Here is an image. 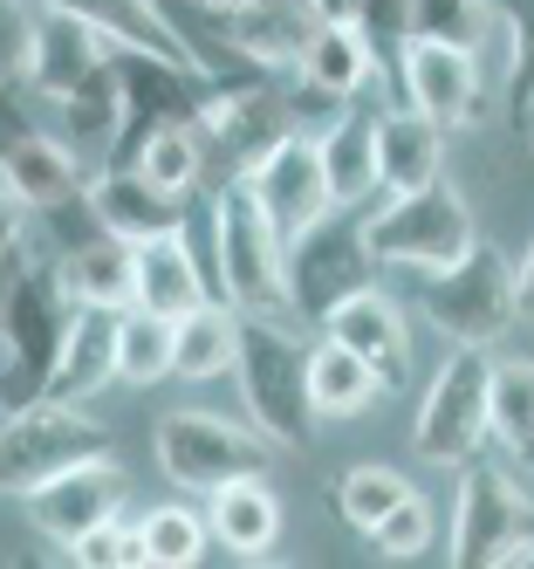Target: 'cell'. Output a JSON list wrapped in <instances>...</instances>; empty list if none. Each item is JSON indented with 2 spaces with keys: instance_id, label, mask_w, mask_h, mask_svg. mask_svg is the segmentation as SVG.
<instances>
[{
  "instance_id": "1",
  "label": "cell",
  "mask_w": 534,
  "mask_h": 569,
  "mask_svg": "<svg viewBox=\"0 0 534 569\" xmlns=\"http://www.w3.org/2000/svg\"><path fill=\"white\" fill-rule=\"evenodd\" d=\"M69 322H75V296L62 261H21L0 289V412L49 398Z\"/></svg>"
},
{
  "instance_id": "2",
  "label": "cell",
  "mask_w": 534,
  "mask_h": 569,
  "mask_svg": "<svg viewBox=\"0 0 534 569\" xmlns=\"http://www.w3.org/2000/svg\"><path fill=\"white\" fill-rule=\"evenodd\" d=\"M309 350L281 316H246L240 322V363L233 385L246 405V426L268 432L281 453H302L315 439V398H309Z\"/></svg>"
},
{
  "instance_id": "3",
  "label": "cell",
  "mask_w": 534,
  "mask_h": 569,
  "mask_svg": "<svg viewBox=\"0 0 534 569\" xmlns=\"http://www.w3.org/2000/svg\"><path fill=\"white\" fill-rule=\"evenodd\" d=\"M213 274L240 316L288 309V240L268 220L261 192L246 186V172L220 179V199H213Z\"/></svg>"
},
{
  "instance_id": "4",
  "label": "cell",
  "mask_w": 534,
  "mask_h": 569,
  "mask_svg": "<svg viewBox=\"0 0 534 569\" xmlns=\"http://www.w3.org/2000/svg\"><path fill=\"white\" fill-rule=\"evenodd\" d=\"M419 309L432 316V330H445L452 343H473V350H493L514 322L527 316L521 309V268L473 240V248L452 261V268H432L419 274Z\"/></svg>"
},
{
  "instance_id": "5",
  "label": "cell",
  "mask_w": 534,
  "mask_h": 569,
  "mask_svg": "<svg viewBox=\"0 0 534 569\" xmlns=\"http://www.w3.org/2000/svg\"><path fill=\"white\" fill-rule=\"evenodd\" d=\"M460 569H527L534 556V501L514 487L507 467L466 460L460 495H452V549Z\"/></svg>"
},
{
  "instance_id": "6",
  "label": "cell",
  "mask_w": 534,
  "mask_h": 569,
  "mask_svg": "<svg viewBox=\"0 0 534 569\" xmlns=\"http://www.w3.org/2000/svg\"><path fill=\"white\" fill-rule=\"evenodd\" d=\"M493 378H501V363L486 350L473 343L452 350V363L432 378L419 419H411V453L425 467H466L493 439Z\"/></svg>"
},
{
  "instance_id": "7",
  "label": "cell",
  "mask_w": 534,
  "mask_h": 569,
  "mask_svg": "<svg viewBox=\"0 0 534 569\" xmlns=\"http://www.w3.org/2000/svg\"><path fill=\"white\" fill-rule=\"evenodd\" d=\"M97 453H110V432L97 419H82V405L28 398L14 412H0V495H14V501Z\"/></svg>"
},
{
  "instance_id": "8",
  "label": "cell",
  "mask_w": 534,
  "mask_h": 569,
  "mask_svg": "<svg viewBox=\"0 0 534 569\" xmlns=\"http://www.w3.org/2000/svg\"><path fill=\"white\" fill-rule=\"evenodd\" d=\"M370 248H377L384 268H404V274H432V268H452L466 248H473V213L466 199L452 192L445 179L425 186V192H391L377 213L363 220Z\"/></svg>"
},
{
  "instance_id": "9",
  "label": "cell",
  "mask_w": 534,
  "mask_h": 569,
  "mask_svg": "<svg viewBox=\"0 0 534 569\" xmlns=\"http://www.w3.org/2000/svg\"><path fill=\"white\" fill-rule=\"evenodd\" d=\"M377 248H370L363 220H350V207L322 213L309 233L288 240V309H302L309 322H322L343 296L370 289L377 281Z\"/></svg>"
},
{
  "instance_id": "10",
  "label": "cell",
  "mask_w": 534,
  "mask_h": 569,
  "mask_svg": "<svg viewBox=\"0 0 534 569\" xmlns=\"http://www.w3.org/2000/svg\"><path fill=\"white\" fill-rule=\"evenodd\" d=\"M268 460H274V439L254 432V426H233V419H213V412L158 419V467H164V480L192 487V495H213L226 480L268 473Z\"/></svg>"
},
{
  "instance_id": "11",
  "label": "cell",
  "mask_w": 534,
  "mask_h": 569,
  "mask_svg": "<svg viewBox=\"0 0 534 569\" xmlns=\"http://www.w3.org/2000/svg\"><path fill=\"white\" fill-rule=\"evenodd\" d=\"M397 97H404L411 110H425L439 131L480 124V117H486V69H480V49L411 34V49H404V62H397Z\"/></svg>"
},
{
  "instance_id": "12",
  "label": "cell",
  "mask_w": 534,
  "mask_h": 569,
  "mask_svg": "<svg viewBox=\"0 0 534 569\" xmlns=\"http://www.w3.org/2000/svg\"><path fill=\"white\" fill-rule=\"evenodd\" d=\"M131 42L123 28L97 21V14H82L69 8V0H41V28H34V69H28V90L34 97H75L82 83H90L97 69H110V56Z\"/></svg>"
},
{
  "instance_id": "13",
  "label": "cell",
  "mask_w": 534,
  "mask_h": 569,
  "mask_svg": "<svg viewBox=\"0 0 534 569\" xmlns=\"http://www.w3.org/2000/svg\"><path fill=\"white\" fill-rule=\"evenodd\" d=\"M246 186L261 192V207L268 220L281 227V240H295L309 233L322 213H336V192H329V172H322V144L315 131H295V138H281L254 172H246Z\"/></svg>"
},
{
  "instance_id": "14",
  "label": "cell",
  "mask_w": 534,
  "mask_h": 569,
  "mask_svg": "<svg viewBox=\"0 0 534 569\" xmlns=\"http://www.w3.org/2000/svg\"><path fill=\"white\" fill-rule=\"evenodd\" d=\"M21 508H28V521H34L56 549H69L75 536H90L97 521H117V508H123V480H117L110 453H97V460H82V467H69V473H56V480L28 487Z\"/></svg>"
},
{
  "instance_id": "15",
  "label": "cell",
  "mask_w": 534,
  "mask_h": 569,
  "mask_svg": "<svg viewBox=\"0 0 534 569\" xmlns=\"http://www.w3.org/2000/svg\"><path fill=\"white\" fill-rule=\"evenodd\" d=\"M322 337H336V343H350L363 363H377V378L391 385V391H404L411 385V337H404V309L370 281V289H356V296H343L336 309L322 316Z\"/></svg>"
},
{
  "instance_id": "16",
  "label": "cell",
  "mask_w": 534,
  "mask_h": 569,
  "mask_svg": "<svg viewBox=\"0 0 534 569\" xmlns=\"http://www.w3.org/2000/svg\"><path fill=\"white\" fill-rule=\"evenodd\" d=\"M302 76L322 90V97H336V103H356L370 83H397V69L384 62V49L370 42L363 28H322L309 21V49H302Z\"/></svg>"
},
{
  "instance_id": "17",
  "label": "cell",
  "mask_w": 534,
  "mask_h": 569,
  "mask_svg": "<svg viewBox=\"0 0 534 569\" xmlns=\"http://www.w3.org/2000/svg\"><path fill=\"white\" fill-rule=\"evenodd\" d=\"M103 385H117V309H103V302H75V322H69V337H62L49 398H62V405H90Z\"/></svg>"
},
{
  "instance_id": "18",
  "label": "cell",
  "mask_w": 534,
  "mask_h": 569,
  "mask_svg": "<svg viewBox=\"0 0 534 569\" xmlns=\"http://www.w3.org/2000/svg\"><path fill=\"white\" fill-rule=\"evenodd\" d=\"M205 521H213V542L226 556H240V562H261L281 542V501H274V487L261 473L213 487V495H205Z\"/></svg>"
},
{
  "instance_id": "19",
  "label": "cell",
  "mask_w": 534,
  "mask_h": 569,
  "mask_svg": "<svg viewBox=\"0 0 534 569\" xmlns=\"http://www.w3.org/2000/svg\"><path fill=\"white\" fill-rule=\"evenodd\" d=\"M90 199H97V213H103V227L117 233V240H158V233H179L185 227V199L179 192H158L151 179H138L131 166H103L97 172V186H90Z\"/></svg>"
},
{
  "instance_id": "20",
  "label": "cell",
  "mask_w": 534,
  "mask_h": 569,
  "mask_svg": "<svg viewBox=\"0 0 534 569\" xmlns=\"http://www.w3.org/2000/svg\"><path fill=\"white\" fill-rule=\"evenodd\" d=\"M439 158H445V131L425 110H411L404 97L391 110H377V172L384 192H425L439 186Z\"/></svg>"
},
{
  "instance_id": "21",
  "label": "cell",
  "mask_w": 534,
  "mask_h": 569,
  "mask_svg": "<svg viewBox=\"0 0 534 569\" xmlns=\"http://www.w3.org/2000/svg\"><path fill=\"white\" fill-rule=\"evenodd\" d=\"M138 302L158 309V316H192L199 302H213V281H205L199 254H192V233H158V240H138Z\"/></svg>"
},
{
  "instance_id": "22",
  "label": "cell",
  "mask_w": 534,
  "mask_h": 569,
  "mask_svg": "<svg viewBox=\"0 0 534 569\" xmlns=\"http://www.w3.org/2000/svg\"><path fill=\"white\" fill-rule=\"evenodd\" d=\"M56 110H62V138H69L75 158L90 151V158H103V166H117L123 131H131V90H123V76H117V56H110V69H97L90 83H82L75 97H62Z\"/></svg>"
},
{
  "instance_id": "23",
  "label": "cell",
  "mask_w": 534,
  "mask_h": 569,
  "mask_svg": "<svg viewBox=\"0 0 534 569\" xmlns=\"http://www.w3.org/2000/svg\"><path fill=\"white\" fill-rule=\"evenodd\" d=\"M322 144V172H329V192H336V207H356V199L384 192V172H377V117L370 110H336L329 124L315 131Z\"/></svg>"
},
{
  "instance_id": "24",
  "label": "cell",
  "mask_w": 534,
  "mask_h": 569,
  "mask_svg": "<svg viewBox=\"0 0 534 569\" xmlns=\"http://www.w3.org/2000/svg\"><path fill=\"white\" fill-rule=\"evenodd\" d=\"M117 166H131V172L151 179L158 192H179V199H185V192L205 179V138H199L192 117H164V124H144L131 144H123Z\"/></svg>"
},
{
  "instance_id": "25",
  "label": "cell",
  "mask_w": 534,
  "mask_h": 569,
  "mask_svg": "<svg viewBox=\"0 0 534 569\" xmlns=\"http://www.w3.org/2000/svg\"><path fill=\"white\" fill-rule=\"evenodd\" d=\"M0 186H8L28 213H49L56 199L82 192V158L69 151V138H49L34 131L28 144H14L8 158H0Z\"/></svg>"
},
{
  "instance_id": "26",
  "label": "cell",
  "mask_w": 534,
  "mask_h": 569,
  "mask_svg": "<svg viewBox=\"0 0 534 569\" xmlns=\"http://www.w3.org/2000/svg\"><path fill=\"white\" fill-rule=\"evenodd\" d=\"M391 385L377 378V363H363L350 343H336V337H322L315 350H309V398H315V419H356V412H370Z\"/></svg>"
},
{
  "instance_id": "27",
  "label": "cell",
  "mask_w": 534,
  "mask_h": 569,
  "mask_svg": "<svg viewBox=\"0 0 534 569\" xmlns=\"http://www.w3.org/2000/svg\"><path fill=\"white\" fill-rule=\"evenodd\" d=\"M164 378H179V322L144 302L117 309V385L151 391Z\"/></svg>"
},
{
  "instance_id": "28",
  "label": "cell",
  "mask_w": 534,
  "mask_h": 569,
  "mask_svg": "<svg viewBox=\"0 0 534 569\" xmlns=\"http://www.w3.org/2000/svg\"><path fill=\"white\" fill-rule=\"evenodd\" d=\"M62 274H69V296L75 302H103V309H131L138 302V248H131V240H117V233L62 254Z\"/></svg>"
},
{
  "instance_id": "29",
  "label": "cell",
  "mask_w": 534,
  "mask_h": 569,
  "mask_svg": "<svg viewBox=\"0 0 534 569\" xmlns=\"http://www.w3.org/2000/svg\"><path fill=\"white\" fill-rule=\"evenodd\" d=\"M240 309L233 302H199L192 316H179V378L205 385V378H226L240 363Z\"/></svg>"
},
{
  "instance_id": "30",
  "label": "cell",
  "mask_w": 534,
  "mask_h": 569,
  "mask_svg": "<svg viewBox=\"0 0 534 569\" xmlns=\"http://www.w3.org/2000/svg\"><path fill=\"white\" fill-rule=\"evenodd\" d=\"M138 542H144L151 569H192L205 556V542H213V521H205L199 508H185V501H158L138 521Z\"/></svg>"
},
{
  "instance_id": "31",
  "label": "cell",
  "mask_w": 534,
  "mask_h": 569,
  "mask_svg": "<svg viewBox=\"0 0 534 569\" xmlns=\"http://www.w3.org/2000/svg\"><path fill=\"white\" fill-rule=\"evenodd\" d=\"M493 446L507 467L534 473V363H501L493 378Z\"/></svg>"
},
{
  "instance_id": "32",
  "label": "cell",
  "mask_w": 534,
  "mask_h": 569,
  "mask_svg": "<svg viewBox=\"0 0 534 569\" xmlns=\"http://www.w3.org/2000/svg\"><path fill=\"white\" fill-rule=\"evenodd\" d=\"M404 495H411V480H404L397 467L363 460V467H343V473H336V487H329V508H336L350 528H363V536H370V528H377Z\"/></svg>"
},
{
  "instance_id": "33",
  "label": "cell",
  "mask_w": 534,
  "mask_h": 569,
  "mask_svg": "<svg viewBox=\"0 0 534 569\" xmlns=\"http://www.w3.org/2000/svg\"><path fill=\"white\" fill-rule=\"evenodd\" d=\"M501 14V42H507V103L534 110V0H493Z\"/></svg>"
},
{
  "instance_id": "34",
  "label": "cell",
  "mask_w": 534,
  "mask_h": 569,
  "mask_svg": "<svg viewBox=\"0 0 534 569\" xmlns=\"http://www.w3.org/2000/svg\"><path fill=\"white\" fill-rule=\"evenodd\" d=\"M432 536H439V521H432V501L411 487V495L370 528V542H377V556H391V562H411V556H425L432 549Z\"/></svg>"
},
{
  "instance_id": "35",
  "label": "cell",
  "mask_w": 534,
  "mask_h": 569,
  "mask_svg": "<svg viewBox=\"0 0 534 569\" xmlns=\"http://www.w3.org/2000/svg\"><path fill=\"white\" fill-rule=\"evenodd\" d=\"M62 556L69 562H90V569H138L144 542H138V521H97L90 536H75Z\"/></svg>"
},
{
  "instance_id": "36",
  "label": "cell",
  "mask_w": 534,
  "mask_h": 569,
  "mask_svg": "<svg viewBox=\"0 0 534 569\" xmlns=\"http://www.w3.org/2000/svg\"><path fill=\"white\" fill-rule=\"evenodd\" d=\"M34 28H41L34 0H0V83H28V69H34Z\"/></svg>"
},
{
  "instance_id": "37",
  "label": "cell",
  "mask_w": 534,
  "mask_h": 569,
  "mask_svg": "<svg viewBox=\"0 0 534 569\" xmlns=\"http://www.w3.org/2000/svg\"><path fill=\"white\" fill-rule=\"evenodd\" d=\"M21 233H28V207L0 186V281H8L21 268Z\"/></svg>"
},
{
  "instance_id": "38",
  "label": "cell",
  "mask_w": 534,
  "mask_h": 569,
  "mask_svg": "<svg viewBox=\"0 0 534 569\" xmlns=\"http://www.w3.org/2000/svg\"><path fill=\"white\" fill-rule=\"evenodd\" d=\"M34 138V117H28V103L14 97V83H0V158H8L14 144H28Z\"/></svg>"
},
{
  "instance_id": "39",
  "label": "cell",
  "mask_w": 534,
  "mask_h": 569,
  "mask_svg": "<svg viewBox=\"0 0 534 569\" xmlns=\"http://www.w3.org/2000/svg\"><path fill=\"white\" fill-rule=\"evenodd\" d=\"M309 8V21H322V28H363V0H302ZM370 34V28H363Z\"/></svg>"
},
{
  "instance_id": "40",
  "label": "cell",
  "mask_w": 534,
  "mask_h": 569,
  "mask_svg": "<svg viewBox=\"0 0 534 569\" xmlns=\"http://www.w3.org/2000/svg\"><path fill=\"white\" fill-rule=\"evenodd\" d=\"M521 309H527V316H534V248H527V254H521Z\"/></svg>"
},
{
  "instance_id": "41",
  "label": "cell",
  "mask_w": 534,
  "mask_h": 569,
  "mask_svg": "<svg viewBox=\"0 0 534 569\" xmlns=\"http://www.w3.org/2000/svg\"><path fill=\"white\" fill-rule=\"evenodd\" d=\"M213 8H274V0H213Z\"/></svg>"
},
{
  "instance_id": "42",
  "label": "cell",
  "mask_w": 534,
  "mask_h": 569,
  "mask_svg": "<svg viewBox=\"0 0 534 569\" xmlns=\"http://www.w3.org/2000/svg\"><path fill=\"white\" fill-rule=\"evenodd\" d=\"M527 124H534V110H527Z\"/></svg>"
},
{
  "instance_id": "43",
  "label": "cell",
  "mask_w": 534,
  "mask_h": 569,
  "mask_svg": "<svg viewBox=\"0 0 534 569\" xmlns=\"http://www.w3.org/2000/svg\"><path fill=\"white\" fill-rule=\"evenodd\" d=\"M0 289H8V281H0Z\"/></svg>"
}]
</instances>
